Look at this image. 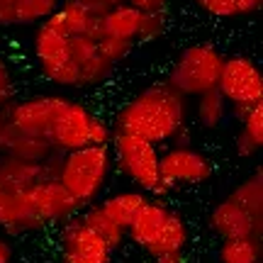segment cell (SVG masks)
Instances as JSON below:
<instances>
[{"label":"cell","instance_id":"cb8c5ba5","mask_svg":"<svg viewBox=\"0 0 263 263\" xmlns=\"http://www.w3.org/2000/svg\"><path fill=\"white\" fill-rule=\"evenodd\" d=\"M263 256L261 239L249 236V239H222L217 261L219 263H258Z\"/></svg>","mask_w":263,"mask_h":263},{"label":"cell","instance_id":"e575fe53","mask_svg":"<svg viewBox=\"0 0 263 263\" xmlns=\"http://www.w3.org/2000/svg\"><path fill=\"white\" fill-rule=\"evenodd\" d=\"M263 5V0H236V15H254Z\"/></svg>","mask_w":263,"mask_h":263},{"label":"cell","instance_id":"d4e9b609","mask_svg":"<svg viewBox=\"0 0 263 263\" xmlns=\"http://www.w3.org/2000/svg\"><path fill=\"white\" fill-rule=\"evenodd\" d=\"M229 115V105L224 103V98L219 95V90H207V93L195 98V117L197 124L205 129H217L222 127V122Z\"/></svg>","mask_w":263,"mask_h":263},{"label":"cell","instance_id":"6da1fadb","mask_svg":"<svg viewBox=\"0 0 263 263\" xmlns=\"http://www.w3.org/2000/svg\"><path fill=\"white\" fill-rule=\"evenodd\" d=\"M188 127V98L176 93L166 81L151 83L117 110L112 132L139 137L151 144H166Z\"/></svg>","mask_w":263,"mask_h":263},{"label":"cell","instance_id":"52a82bcc","mask_svg":"<svg viewBox=\"0 0 263 263\" xmlns=\"http://www.w3.org/2000/svg\"><path fill=\"white\" fill-rule=\"evenodd\" d=\"M215 166L193 146H168L159 154V180L163 195L185 185H202L212 178Z\"/></svg>","mask_w":263,"mask_h":263},{"label":"cell","instance_id":"ab89813d","mask_svg":"<svg viewBox=\"0 0 263 263\" xmlns=\"http://www.w3.org/2000/svg\"><path fill=\"white\" fill-rule=\"evenodd\" d=\"M258 263H261V261H258Z\"/></svg>","mask_w":263,"mask_h":263},{"label":"cell","instance_id":"1f68e13d","mask_svg":"<svg viewBox=\"0 0 263 263\" xmlns=\"http://www.w3.org/2000/svg\"><path fill=\"white\" fill-rule=\"evenodd\" d=\"M12 103V73L5 59H0V107Z\"/></svg>","mask_w":263,"mask_h":263},{"label":"cell","instance_id":"f35d334b","mask_svg":"<svg viewBox=\"0 0 263 263\" xmlns=\"http://www.w3.org/2000/svg\"><path fill=\"white\" fill-rule=\"evenodd\" d=\"M83 3H93V0H83Z\"/></svg>","mask_w":263,"mask_h":263},{"label":"cell","instance_id":"ba28073f","mask_svg":"<svg viewBox=\"0 0 263 263\" xmlns=\"http://www.w3.org/2000/svg\"><path fill=\"white\" fill-rule=\"evenodd\" d=\"M32 51L47 81L61 88H78V68L71 61V49L66 37L39 25L32 34Z\"/></svg>","mask_w":263,"mask_h":263},{"label":"cell","instance_id":"d6a6232c","mask_svg":"<svg viewBox=\"0 0 263 263\" xmlns=\"http://www.w3.org/2000/svg\"><path fill=\"white\" fill-rule=\"evenodd\" d=\"M127 5L137 8L139 12H166L168 0H127Z\"/></svg>","mask_w":263,"mask_h":263},{"label":"cell","instance_id":"d590c367","mask_svg":"<svg viewBox=\"0 0 263 263\" xmlns=\"http://www.w3.org/2000/svg\"><path fill=\"white\" fill-rule=\"evenodd\" d=\"M10 258H12V246H10L5 236L0 234V263H10Z\"/></svg>","mask_w":263,"mask_h":263},{"label":"cell","instance_id":"f1b7e54d","mask_svg":"<svg viewBox=\"0 0 263 263\" xmlns=\"http://www.w3.org/2000/svg\"><path fill=\"white\" fill-rule=\"evenodd\" d=\"M132 47H134L132 42H122V39H115V37H100L98 39V51H100V54H103V57L107 59L110 64H115V66L129 54Z\"/></svg>","mask_w":263,"mask_h":263},{"label":"cell","instance_id":"e0dca14e","mask_svg":"<svg viewBox=\"0 0 263 263\" xmlns=\"http://www.w3.org/2000/svg\"><path fill=\"white\" fill-rule=\"evenodd\" d=\"M44 222L37 217L27 200V193H12L0 188V229L10 234H29L39 232Z\"/></svg>","mask_w":263,"mask_h":263},{"label":"cell","instance_id":"8992f818","mask_svg":"<svg viewBox=\"0 0 263 263\" xmlns=\"http://www.w3.org/2000/svg\"><path fill=\"white\" fill-rule=\"evenodd\" d=\"M217 90L234 117H241L249 107L263 105V73L258 64L249 57H224Z\"/></svg>","mask_w":263,"mask_h":263},{"label":"cell","instance_id":"5b68a950","mask_svg":"<svg viewBox=\"0 0 263 263\" xmlns=\"http://www.w3.org/2000/svg\"><path fill=\"white\" fill-rule=\"evenodd\" d=\"M110 151H112V163L141 190L144 195H163L159 180V146L144 141L132 134L115 132L112 141H110Z\"/></svg>","mask_w":263,"mask_h":263},{"label":"cell","instance_id":"30bf717a","mask_svg":"<svg viewBox=\"0 0 263 263\" xmlns=\"http://www.w3.org/2000/svg\"><path fill=\"white\" fill-rule=\"evenodd\" d=\"M105 12H107V8H103L98 0H93V3L66 0L42 25L66 39L78 37V34H88V37H93V39H100L103 37L100 22H103Z\"/></svg>","mask_w":263,"mask_h":263},{"label":"cell","instance_id":"7a4b0ae2","mask_svg":"<svg viewBox=\"0 0 263 263\" xmlns=\"http://www.w3.org/2000/svg\"><path fill=\"white\" fill-rule=\"evenodd\" d=\"M112 171V151L110 146H83L66 151L59 159L57 180L68 190L81 207L93 205L100 197L105 183Z\"/></svg>","mask_w":263,"mask_h":263},{"label":"cell","instance_id":"4dcf8cb0","mask_svg":"<svg viewBox=\"0 0 263 263\" xmlns=\"http://www.w3.org/2000/svg\"><path fill=\"white\" fill-rule=\"evenodd\" d=\"M17 137V129L12 127L10 122V115H8V105L0 107V156H5L12 146V141Z\"/></svg>","mask_w":263,"mask_h":263},{"label":"cell","instance_id":"4fadbf2b","mask_svg":"<svg viewBox=\"0 0 263 263\" xmlns=\"http://www.w3.org/2000/svg\"><path fill=\"white\" fill-rule=\"evenodd\" d=\"M59 159L37 163V161H25L17 156H0V188L12 190V193H29L39 185L42 180L57 178Z\"/></svg>","mask_w":263,"mask_h":263},{"label":"cell","instance_id":"d6986e66","mask_svg":"<svg viewBox=\"0 0 263 263\" xmlns=\"http://www.w3.org/2000/svg\"><path fill=\"white\" fill-rule=\"evenodd\" d=\"M139 22H141L139 10L132 8V5H120V8H112L105 12L100 29H103V37H115L134 44L137 34H139Z\"/></svg>","mask_w":263,"mask_h":263},{"label":"cell","instance_id":"603a6c76","mask_svg":"<svg viewBox=\"0 0 263 263\" xmlns=\"http://www.w3.org/2000/svg\"><path fill=\"white\" fill-rule=\"evenodd\" d=\"M5 156H17V159H25V161H37V163H47V161L57 159L61 156L54 146H51V141L47 137H32V134H20L15 137L12 141V146Z\"/></svg>","mask_w":263,"mask_h":263},{"label":"cell","instance_id":"2e32d148","mask_svg":"<svg viewBox=\"0 0 263 263\" xmlns=\"http://www.w3.org/2000/svg\"><path fill=\"white\" fill-rule=\"evenodd\" d=\"M168 215H171V207L163 205L159 197H156V200L149 197V200L139 207V212L134 215V219L129 222L124 234H127V239H129L134 246H139L141 251L149 254V249L154 246V241L159 239Z\"/></svg>","mask_w":263,"mask_h":263},{"label":"cell","instance_id":"277c9868","mask_svg":"<svg viewBox=\"0 0 263 263\" xmlns=\"http://www.w3.org/2000/svg\"><path fill=\"white\" fill-rule=\"evenodd\" d=\"M222 64H224V54L217 51L212 44H190L171 66L166 83L183 98H197L217 88Z\"/></svg>","mask_w":263,"mask_h":263},{"label":"cell","instance_id":"f546056e","mask_svg":"<svg viewBox=\"0 0 263 263\" xmlns=\"http://www.w3.org/2000/svg\"><path fill=\"white\" fill-rule=\"evenodd\" d=\"M212 17H236V0H193Z\"/></svg>","mask_w":263,"mask_h":263},{"label":"cell","instance_id":"7402d4cb","mask_svg":"<svg viewBox=\"0 0 263 263\" xmlns=\"http://www.w3.org/2000/svg\"><path fill=\"white\" fill-rule=\"evenodd\" d=\"M81 219H83V224L93 232L98 239H103L105 244H107V249L110 251H117L120 246L127 241V234H124V229L122 227H117L110 219V217L105 215L103 210H100V205L98 202H93V205H88L85 207V212L81 215Z\"/></svg>","mask_w":263,"mask_h":263},{"label":"cell","instance_id":"8d00e7d4","mask_svg":"<svg viewBox=\"0 0 263 263\" xmlns=\"http://www.w3.org/2000/svg\"><path fill=\"white\" fill-rule=\"evenodd\" d=\"M154 263H185L183 254H171V256H159V258H154Z\"/></svg>","mask_w":263,"mask_h":263},{"label":"cell","instance_id":"83f0119b","mask_svg":"<svg viewBox=\"0 0 263 263\" xmlns=\"http://www.w3.org/2000/svg\"><path fill=\"white\" fill-rule=\"evenodd\" d=\"M166 32V12H141L139 22V42H151Z\"/></svg>","mask_w":263,"mask_h":263},{"label":"cell","instance_id":"5bb4252c","mask_svg":"<svg viewBox=\"0 0 263 263\" xmlns=\"http://www.w3.org/2000/svg\"><path fill=\"white\" fill-rule=\"evenodd\" d=\"M68 49H71V61L78 68V88L100 85L112 76L115 64H110L98 51V39L88 37V34H78V37L68 39Z\"/></svg>","mask_w":263,"mask_h":263},{"label":"cell","instance_id":"ffe728a7","mask_svg":"<svg viewBox=\"0 0 263 263\" xmlns=\"http://www.w3.org/2000/svg\"><path fill=\"white\" fill-rule=\"evenodd\" d=\"M149 200V195H144L141 190H122V193H115V195L100 200L98 205L105 215L112 219L117 227H122L127 232L129 222L134 219V215L139 212V207Z\"/></svg>","mask_w":263,"mask_h":263},{"label":"cell","instance_id":"484cf974","mask_svg":"<svg viewBox=\"0 0 263 263\" xmlns=\"http://www.w3.org/2000/svg\"><path fill=\"white\" fill-rule=\"evenodd\" d=\"M227 197H232L236 205H241L249 215H254L256 219L263 222V173L261 171H256L246 180H241Z\"/></svg>","mask_w":263,"mask_h":263},{"label":"cell","instance_id":"7c38bea8","mask_svg":"<svg viewBox=\"0 0 263 263\" xmlns=\"http://www.w3.org/2000/svg\"><path fill=\"white\" fill-rule=\"evenodd\" d=\"M27 200L44 224L68 222V219H73L81 212V205L68 195V190L57 178H47V180H42L39 185H34L27 193Z\"/></svg>","mask_w":263,"mask_h":263},{"label":"cell","instance_id":"4316f807","mask_svg":"<svg viewBox=\"0 0 263 263\" xmlns=\"http://www.w3.org/2000/svg\"><path fill=\"white\" fill-rule=\"evenodd\" d=\"M61 5V0H17L15 25H42Z\"/></svg>","mask_w":263,"mask_h":263},{"label":"cell","instance_id":"ac0fdd59","mask_svg":"<svg viewBox=\"0 0 263 263\" xmlns=\"http://www.w3.org/2000/svg\"><path fill=\"white\" fill-rule=\"evenodd\" d=\"M188 239H190V232H188V224H185L183 215H178L176 210H171V215L166 219L163 229H161L159 239L149 249V256L151 258H159V256L183 254L185 246H188Z\"/></svg>","mask_w":263,"mask_h":263},{"label":"cell","instance_id":"44dd1931","mask_svg":"<svg viewBox=\"0 0 263 263\" xmlns=\"http://www.w3.org/2000/svg\"><path fill=\"white\" fill-rule=\"evenodd\" d=\"M239 120H241V129L236 134L234 149L239 156H254L263 146V105L249 107Z\"/></svg>","mask_w":263,"mask_h":263},{"label":"cell","instance_id":"74e56055","mask_svg":"<svg viewBox=\"0 0 263 263\" xmlns=\"http://www.w3.org/2000/svg\"><path fill=\"white\" fill-rule=\"evenodd\" d=\"M103 8L107 10H112V8H120V5H127V0H98Z\"/></svg>","mask_w":263,"mask_h":263},{"label":"cell","instance_id":"8fae6325","mask_svg":"<svg viewBox=\"0 0 263 263\" xmlns=\"http://www.w3.org/2000/svg\"><path fill=\"white\" fill-rule=\"evenodd\" d=\"M59 249L64 263H110L112 251L107 249L103 239L83 224L81 217H73L64 222L61 234H59Z\"/></svg>","mask_w":263,"mask_h":263},{"label":"cell","instance_id":"3957f363","mask_svg":"<svg viewBox=\"0 0 263 263\" xmlns=\"http://www.w3.org/2000/svg\"><path fill=\"white\" fill-rule=\"evenodd\" d=\"M112 134V124L98 117L85 103L68 100L49 132V141L59 154H66L83 146H110Z\"/></svg>","mask_w":263,"mask_h":263},{"label":"cell","instance_id":"9c48e42d","mask_svg":"<svg viewBox=\"0 0 263 263\" xmlns=\"http://www.w3.org/2000/svg\"><path fill=\"white\" fill-rule=\"evenodd\" d=\"M66 103H68V98H64V95H32V98L8 105L10 122L20 134L49 139V132H51Z\"/></svg>","mask_w":263,"mask_h":263},{"label":"cell","instance_id":"836d02e7","mask_svg":"<svg viewBox=\"0 0 263 263\" xmlns=\"http://www.w3.org/2000/svg\"><path fill=\"white\" fill-rule=\"evenodd\" d=\"M15 3L17 0H0V25L5 27L15 25Z\"/></svg>","mask_w":263,"mask_h":263},{"label":"cell","instance_id":"9a60e30c","mask_svg":"<svg viewBox=\"0 0 263 263\" xmlns=\"http://www.w3.org/2000/svg\"><path fill=\"white\" fill-rule=\"evenodd\" d=\"M210 227L219 239H249V236L261 239L263 234L261 219L249 215L232 197H224L222 202L215 205V210L210 212Z\"/></svg>","mask_w":263,"mask_h":263}]
</instances>
